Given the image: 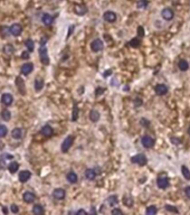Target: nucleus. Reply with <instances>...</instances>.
Returning <instances> with one entry per match:
<instances>
[{
	"label": "nucleus",
	"mask_w": 190,
	"mask_h": 215,
	"mask_svg": "<svg viewBox=\"0 0 190 215\" xmlns=\"http://www.w3.org/2000/svg\"><path fill=\"white\" fill-rule=\"evenodd\" d=\"M39 58L44 65H48L49 64V57H48V54H47V47L45 45H40Z\"/></svg>",
	"instance_id": "obj_1"
},
{
	"label": "nucleus",
	"mask_w": 190,
	"mask_h": 215,
	"mask_svg": "<svg viewBox=\"0 0 190 215\" xmlns=\"http://www.w3.org/2000/svg\"><path fill=\"white\" fill-rule=\"evenodd\" d=\"M73 141H74V138H73V136H68V137H66L65 139H64V141H63V143H62V151L65 154V153H67L68 150H70V148L72 147V144H73Z\"/></svg>",
	"instance_id": "obj_2"
},
{
	"label": "nucleus",
	"mask_w": 190,
	"mask_h": 215,
	"mask_svg": "<svg viewBox=\"0 0 190 215\" xmlns=\"http://www.w3.org/2000/svg\"><path fill=\"white\" fill-rule=\"evenodd\" d=\"M131 161H132L133 164H138L139 166H144V165L147 164L148 160H147V157L143 154H139V155L133 156V157L131 158Z\"/></svg>",
	"instance_id": "obj_3"
},
{
	"label": "nucleus",
	"mask_w": 190,
	"mask_h": 215,
	"mask_svg": "<svg viewBox=\"0 0 190 215\" xmlns=\"http://www.w3.org/2000/svg\"><path fill=\"white\" fill-rule=\"evenodd\" d=\"M103 47H104V44H103V41H101V39H94V41L91 43V50L93 52H95V53H97V52H100L103 50Z\"/></svg>",
	"instance_id": "obj_4"
},
{
	"label": "nucleus",
	"mask_w": 190,
	"mask_h": 215,
	"mask_svg": "<svg viewBox=\"0 0 190 215\" xmlns=\"http://www.w3.org/2000/svg\"><path fill=\"white\" fill-rule=\"evenodd\" d=\"M141 143H142V146L144 147V148H152L153 146H154V140H153V138H151L150 136H144L142 139H141Z\"/></svg>",
	"instance_id": "obj_5"
},
{
	"label": "nucleus",
	"mask_w": 190,
	"mask_h": 215,
	"mask_svg": "<svg viewBox=\"0 0 190 215\" xmlns=\"http://www.w3.org/2000/svg\"><path fill=\"white\" fill-rule=\"evenodd\" d=\"M34 70V65L32 63H25L22 66H21V74L22 75H29L30 73Z\"/></svg>",
	"instance_id": "obj_6"
},
{
	"label": "nucleus",
	"mask_w": 190,
	"mask_h": 215,
	"mask_svg": "<svg viewBox=\"0 0 190 215\" xmlns=\"http://www.w3.org/2000/svg\"><path fill=\"white\" fill-rule=\"evenodd\" d=\"M9 31L10 34L14 35V36H19L20 34H21V31H22V28H21V26H20L19 24H14V25L10 26Z\"/></svg>",
	"instance_id": "obj_7"
},
{
	"label": "nucleus",
	"mask_w": 190,
	"mask_h": 215,
	"mask_svg": "<svg viewBox=\"0 0 190 215\" xmlns=\"http://www.w3.org/2000/svg\"><path fill=\"white\" fill-rule=\"evenodd\" d=\"M157 185H158V187L161 188V189L167 188L169 186V179H168V177H159L157 179Z\"/></svg>",
	"instance_id": "obj_8"
},
{
	"label": "nucleus",
	"mask_w": 190,
	"mask_h": 215,
	"mask_svg": "<svg viewBox=\"0 0 190 215\" xmlns=\"http://www.w3.org/2000/svg\"><path fill=\"white\" fill-rule=\"evenodd\" d=\"M161 15H162V18H163L164 20H171V19L173 18V16H174L173 11H172V9H170V8H164V9L162 10V12H161Z\"/></svg>",
	"instance_id": "obj_9"
},
{
	"label": "nucleus",
	"mask_w": 190,
	"mask_h": 215,
	"mask_svg": "<svg viewBox=\"0 0 190 215\" xmlns=\"http://www.w3.org/2000/svg\"><path fill=\"white\" fill-rule=\"evenodd\" d=\"M65 195H66V193H65V191H64L63 188H56V189L53 192V197H54L55 199H58V201L64 199V198H65Z\"/></svg>",
	"instance_id": "obj_10"
},
{
	"label": "nucleus",
	"mask_w": 190,
	"mask_h": 215,
	"mask_svg": "<svg viewBox=\"0 0 190 215\" xmlns=\"http://www.w3.org/2000/svg\"><path fill=\"white\" fill-rule=\"evenodd\" d=\"M30 177H31V173H30L29 170H22V172H20L19 176H18V178H19V180L21 183L28 182L30 179Z\"/></svg>",
	"instance_id": "obj_11"
},
{
	"label": "nucleus",
	"mask_w": 190,
	"mask_h": 215,
	"mask_svg": "<svg viewBox=\"0 0 190 215\" xmlns=\"http://www.w3.org/2000/svg\"><path fill=\"white\" fill-rule=\"evenodd\" d=\"M22 198H24L25 203L30 204V203H32L36 199V196H35L34 193H31V192H26V193H24V195H22Z\"/></svg>",
	"instance_id": "obj_12"
},
{
	"label": "nucleus",
	"mask_w": 190,
	"mask_h": 215,
	"mask_svg": "<svg viewBox=\"0 0 190 215\" xmlns=\"http://www.w3.org/2000/svg\"><path fill=\"white\" fill-rule=\"evenodd\" d=\"M12 101H14V98H12V95L9 94V93H5V94L1 95V102L3 103L5 105L8 106V105H10L12 103Z\"/></svg>",
	"instance_id": "obj_13"
},
{
	"label": "nucleus",
	"mask_w": 190,
	"mask_h": 215,
	"mask_svg": "<svg viewBox=\"0 0 190 215\" xmlns=\"http://www.w3.org/2000/svg\"><path fill=\"white\" fill-rule=\"evenodd\" d=\"M154 91H156V93L158 95H164V94H167V92H168V87L164 84H158V85H156Z\"/></svg>",
	"instance_id": "obj_14"
},
{
	"label": "nucleus",
	"mask_w": 190,
	"mask_h": 215,
	"mask_svg": "<svg viewBox=\"0 0 190 215\" xmlns=\"http://www.w3.org/2000/svg\"><path fill=\"white\" fill-rule=\"evenodd\" d=\"M53 133H54V130H53V128H51L50 125H48V124H46V125H44V127L41 128V134L45 136V137H47V138L51 137Z\"/></svg>",
	"instance_id": "obj_15"
},
{
	"label": "nucleus",
	"mask_w": 190,
	"mask_h": 215,
	"mask_svg": "<svg viewBox=\"0 0 190 215\" xmlns=\"http://www.w3.org/2000/svg\"><path fill=\"white\" fill-rule=\"evenodd\" d=\"M103 18L106 21H109V22H114V21L116 20V15L113 11H106V12H104Z\"/></svg>",
	"instance_id": "obj_16"
},
{
	"label": "nucleus",
	"mask_w": 190,
	"mask_h": 215,
	"mask_svg": "<svg viewBox=\"0 0 190 215\" xmlns=\"http://www.w3.org/2000/svg\"><path fill=\"white\" fill-rule=\"evenodd\" d=\"M41 21H43L44 25L50 26V25L53 24V21H54V18H53L50 15H48V14H44L43 17H41Z\"/></svg>",
	"instance_id": "obj_17"
},
{
	"label": "nucleus",
	"mask_w": 190,
	"mask_h": 215,
	"mask_svg": "<svg viewBox=\"0 0 190 215\" xmlns=\"http://www.w3.org/2000/svg\"><path fill=\"white\" fill-rule=\"evenodd\" d=\"M66 178H67L68 183H70V184H76L77 180H78L77 175H76V173H74V172H70L67 174V176H66Z\"/></svg>",
	"instance_id": "obj_18"
},
{
	"label": "nucleus",
	"mask_w": 190,
	"mask_h": 215,
	"mask_svg": "<svg viewBox=\"0 0 190 215\" xmlns=\"http://www.w3.org/2000/svg\"><path fill=\"white\" fill-rule=\"evenodd\" d=\"M16 84H17V87L19 89V91L21 94H25L26 93V89H25V83H24V80L20 79V77H17L16 79Z\"/></svg>",
	"instance_id": "obj_19"
},
{
	"label": "nucleus",
	"mask_w": 190,
	"mask_h": 215,
	"mask_svg": "<svg viewBox=\"0 0 190 215\" xmlns=\"http://www.w3.org/2000/svg\"><path fill=\"white\" fill-rule=\"evenodd\" d=\"M74 11H75V14H77V15L82 16V15H85V14H86L87 9H86V7H85V6L77 5V6H75V9H74Z\"/></svg>",
	"instance_id": "obj_20"
},
{
	"label": "nucleus",
	"mask_w": 190,
	"mask_h": 215,
	"mask_svg": "<svg viewBox=\"0 0 190 215\" xmlns=\"http://www.w3.org/2000/svg\"><path fill=\"white\" fill-rule=\"evenodd\" d=\"M32 213L34 215H44V207L40 204H36L32 207Z\"/></svg>",
	"instance_id": "obj_21"
},
{
	"label": "nucleus",
	"mask_w": 190,
	"mask_h": 215,
	"mask_svg": "<svg viewBox=\"0 0 190 215\" xmlns=\"http://www.w3.org/2000/svg\"><path fill=\"white\" fill-rule=\"evenodd\" d=\"M90 119L93 122H97L100 120V112L96 110H92L90 112Z\"/></svg>",
	"instance_id": "obj_22"
},
{
	"label": "nucleus",
	"mask_w": 190,
	"mask_h": 215,
	"mask_svg": "<svg viewBox=\"0 0 190 215\" xmlns=\"http://www.w3.org/2000/svg\"><path fill=\"white\" fill-rule=\"evenodd\" d=\"M19 168V164L17 161H11L9 165H8V170H9L11 174H15Z\"/></svg>",
	"instance_id": "obj_23"
},
{
	"label": "nucleus",
	"mask_w": 190,
	"mask_h": 215,
	"mask_svg": "<svg viewBox=\"0 0 190 215\" xmlns=\"http://www.w3.org/2000/svg\"><path fill=\"white\" fill-rule=\"evenodd\" d=\"M11 136H12V138L14 139H20L21 137H22V130L21 129H19V128H15L12 131H11Z\"/></svg>",
	"instance_id": "obj_24"
},
{
	"label": "nucleus",
	"mask_w": 190,
	"mask_h": 215,
	"mask_svg": "<svg viewBox=\"0 0 190 215\" xmlns=\"http://www.w3.org/2000/svg\"><path fill=\"white\" fill-rule=\"evenodd\" d=\"M85 177L89 179V180H94L95 179V177H96V173H95V170L94 169H87L86 172H85Z\"/></svg>",
	"instance_id": "obj_25"
},
{
	"label": "nucleus",
	"mask_w": 190,
	"mask_h": 215,
	"mask_svg": "<svg viewBox=\"0 0 190 215\" xmlns=\"http://www.w3.org/2000/svg\"><path fill=\"white\" fill-rule=\"evenodd\" d=\"M108 202H109V205L110 206H116L118 203H119V199H118V196L116 195H111L110 197L108 198Z\"/></svg>",
	"instance_id": "obj_26"
},
{
	"label": "nucleus",
	"mask_w": 190,
	"mask_h": 215,
	"mask_svg": "<svg viewBox=\"0 0 190 215\" xmlns=\"http://www.w3.org/2000/svg\"><path fill=\"white\" fill-rule=\"evenodd\" d=\"M14 52H15V48L11 44H7L3 46V53L6 55H11V54H14Z\"/></svg>",
	"instance_id": "obj_27"
},
{
	"label": "nucleus",
	"mask_w": 190,
	"mask_h": 215,
	"mask_svg": "<svg viewBox=\"0 0 190 215\" xmlns=\"http://www.w3.org/2000/svg\"><path fill=\"white\" fill-rule=\"evenodd\" d=\"M181 173H182V176L185 177V179L190 180V170L188 169V167L182 166V167H181Z\"/></svg>",
	"instance_id": "obj_28"
},
{
	"label": "nucleus",
	"mask_w": 190,
	"mask_h": 215,
	"mask_svg": "<svg viewBox=\"0 0 190 215\" xmlns=\"http://www.w3.org/2000/svg\"><path fill=\"white\" fill-rule=\"evenodd\" d=\"M178 66H179V69H180L181 71H187L188 69H189V64H188V62L185 61V60H181L179 63H178Z\"/></svg>",
	"instance_id": "obj_29"
},
{
	"label": "nucleus",
	"mask_w": 190,
	"mask_h": 215,
	"mask_svg": "<svg viewBox=\"0 0 190 215\" xmlns=\"http://www.w3.org/2000/svg\"><path fill=\"white\" fill-rule=\"evenodd\" d=\"M43 87H44V81L41 79H36V81H35V90L40 91Z\"/></svg>",
	"instance_id": "obj_30"
},
{
	"label": "nucleus",
	"mask_w": 190,
	"mask_h": 215,
	"mask_svg": "<svg viewBox=\"0 0 190 215\" xmlns=\"http://www.w3.org/2000/svg\"><path fill=\"white\" fill-rule=\"evenodd\" d=\"M157 212H158L157 207H156L154 205H152V206H149V207L147 208V211H145V215H156L157 214Z\"/></svg>",
	"instance_id": "obj_31"
},
{
	"label": "nucleus",
	"mask_w": 190,
	"mask_h": 215,
	"mask_svg": "<svg viewBox=\"0 0 190 215\" xmlns=\"http://www.w3.org/2000/svg\"><path fill=\"white\" fill-rule=\"evenodd\" d=\"M1 118L5 120V121H9L11 119V113H10L9 110H3L1 112Z\"/></svg>",
	"instance_id": "obj_32"
},
{
	"label": "nucleus",
	"mask_w": 190,
	"mask_h": 215,
	"mask_svg": "<svg viewBox=\"0 0 190 215\" xmlns=\"http://www.w3.org/2000/svg\"><path fill=\"white\" fill-rule=\"evenodd\" d=\"M123 203H124L125 206H128V207H132V205H133V198L131 196H125L123 198Z\"/></svg>",
	"instance_id": "obj_33"
},
{
	"label": "nucleus",
	"mask_w": 190,
	"mask_h": 215,
	"mask_svg": "<svg viewBox=\"0 0 190 215\" xmlns=\"http://www.w3.org/2000/svg\"><path fill=\"white\" fill-rule=\"evenodd\" d=\"M77 119H78V108H77V105L75 104L74 108H73V112H72V120H73V121H76Z\"/></svg>",
	"instance_id": "obj_34"
},
{
	"label": "nucleus",
	"mask_w": 190,
	"mask_h": 215,
	"mask_svg": "<svg viewBox=\"0 0 190 215\" xmlns=\"http://www.w3.org/2000/svg\"><path fill=\"white\" fill-rule=\"evenodd\" d=\"M7 133H8V129H7V127L3 125V124H0V138L6 137Z\"/></svg>",
	"instance_id": "obj_35"
},
{
	"label": "nucleus",
	"mask_w": 190,
	"mask_h": 215,
	"mask_svg": "<svg viewBox=\"0 0 190 215\" xmlns=\"http://www.w3.org/2000/svg\"><path fill=\"white\" fill-rule=\"evenodd\" d=\"M137 6H138L139 9H144V8L148 7V1L147 0H139L138 3H137Z\"/></svg>",
	"instance_id": "obj_36"
},
{
	"label": "nucleus",
	"mask_w": 190,
	"mask_h": 215,
	"mask_svg": "<svg viewBox=\"0 0 190 215\" xmlns=\"http://www.w3.org/2000/svg\"><path fill=\"white\" fill-rule=\"evenodd\" d=\"M26 47L28 48V52H32L35 50V44H34V41H31V39H27V41H26Z\"/></svg>",
	"instance_id": "obj_37"
},
{
	"label": "nucleus",
	"mask_w": 190,
	"mask_h": 215,
	"mask_svg": "<svg viewBox=\"0 0 190 215\" xmlns=\"http://www.w3.org/2000/svg\"><path fill=\"white\" fill-rule=\"evenodd\" d=\"M9 28L7 27V26H2L1 28H0V34H1V36L2 37H7V35L9 34Z\"/></svg>",
	"instance_id": "obj_38"
},
{
	"label": "nucleus",
	"mask_w": 190,
	"mask_h": 215,
	"mask_svg": "<svg viewBox=\"0 0 190 215\" xmlns=\"http://www.w3.org/2000/svg\"><path fill=\"white\" fill-rule=\"evenodd\" d=\"M130 45L132 47H139V46H140V39H139V38H133V39H131Z\"/></svg>",
	"instance_id": "obj_39"
},
{
	"label": "nucleus",
	"mask_w": 190,
	"mask_h": 215,
	"mask_svg": "<svg viewBox=\"0 0 190 215\" xmlns=\"http://www.w3.org/2000/svg\"><path fill=\"white\" fill-rule=\"evenodd\" d=\"M166 210L169 212H173V213H178V210L176 207H173L172 205H166Z\"/></svg>",
	"instance_id": "obj_40"
},
{
	"label": "nucleus",
	"mask_w": 190,
	"mask_h": 215,
	"mask_svg": "<svg viewBox=\"0 0 190 215\" xmlns=\"http://www.w3.org/2000/svg\"><path fill=\"white\" fill-rule=\"evenodd\" d=\"M112 215H124V213L121 211L120 208H113L112 210Z\"/></svg>",
	"instance_id": "obj_41"
},
{
	"label": "nucleus",
	"mask_w": 190,
	"mask_h": 215,
	"mask_svg": "<svg viewBox=\"0 0 190 215\" xmlns=\"http://www.w3.org/2000/svg\"><path fill=\"white\" fill-rule=\"evenodd\" d=\"M10 210H11L12 213H18V212H19V208H18V206L16 204L11 205V206H10Z\"/></svg>",
	"instance_id": "obj_42"
},
{
	"label": "nucleus",
	"mask_w": 190,
	"mask_h": 215,
	"mask_svg": "<svg viewBox=\"0 0 190 215\" xmlns=\"http://www.w3.org/2000/svg\"><path fill=\"white\" fill-rule=\"evenodd\" d=\"M138 33H139V36H140V37H143V36H144V31H143L142 27H139V28H138Z\"/></svg>",
	"instance_id": "obj_43"
},
{
	"label": "nucleus",
	"mask_w": 190,
	"mask_h": 215,
	"mask_svg": "<svg viewBox=\"0 0 190 215\" xmlns=\"http://www.w3.org/2000/svg\"><path fill=\"white\" fill-rule=\"evenodd\" d=\"M21 58H24V60L29 58V54H28V52H24V53H22V55H21Z\"/></svg>",
	"instance_id": "obj_44"
},
{
	"label": "nucleus",
	"mask_w": 190,
	"mask_h": 215,
	"mask_svg": "<svg viewBox=\"0 0 190 215\" xmlns=\"http://www.w3.org/2000/svg\"><path fill=\"white\" fill-rule=\"evenodd\" d=\"M76 215H87V213H86L85 210H78L77 213H76Z\"/></svg>",
	"instance_id": "obj_45"
},
{
	"label": "nucleus",
	"mask_w": 190,
	"mask_h": 215,
	"mask_svg": "<svg viewBox=\"0 0 190 215\" xmlns=\"http://www.w3.org/2000/svg\"><path fill=\"white\" fill-rule=\"evenodd\" d=\"M185 193H186V195H187V197H188V198H190V186L186 187V189H185Z\"/></svg>",
	"instance_id": "obj_46"
},
{
	"label": "nucleus",
	"mask_w": 190,
	"mask_h": 215,
	"mask_svg": "<svg viewBox=\"0 0 190 215\" xmlns=\"http://www.w3.org/2000/svg\"><path fill=\"white\" fill-rule=\"evenodd\" d=\"M171 141L173 142V144H179V142H180V140L178 138H171Z\"/></svg>",
	"instance_id": "obj_47"
},
{
	"label": "nucleus",
	"mask_w": 190,
	"mask_h": 215,
	"mask_svg": "<svg viewBox=\"0 0 190 215\" xmlns=\"http://www.w3.org/2000/svg\"><path fill=\"white\" fill-rule=\"evenodd\" d=\"M90 215H97V213H96V210H95V207H94V206H93V207H91Z\"/></svg>",
	"instance_id": "obj_48"
},
{
	"label": "nucleus",
	"mask_w": 190,
	"mask_h": 215,
	"mask_svg": "<svg viewBox=\"0 0 190 215\" xmlns=\"http://www.w3.org/2000/svg\"><path fill=\"white\" fill-rule=\"evenodd\" d=\"M141 103H142V101H141V99H139V98L137 99V101H134V104H135V105H140Z\"/></svg>",
	"instance_id": "obj_49"
},
{
	"label": "nucleus",
	"mask_w": 190,
	"mask_h": 215,
	"mask_svg": "<svg viewBox=\"0 0 190 215\" xmlns=\"http://www.w3.org/2000/svg\"><path fill=\"white\" fill-rule=\"evenodd\" d=\"M188 133H189V134H190V128H189V129H188Z\"/></svg>",
	"instance_id": "obj_50"
}]
</instances>
